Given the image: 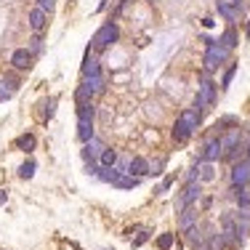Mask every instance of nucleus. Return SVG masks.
I'll list each match as a JSON object with an SVG mask.
<instances>
[{
	"mask_svg": "<svg viewBox=\"0 0 250 250\" xmlns=\"http://www.w3.org/2000/svg\"><path fill=\"white\" fill-rule=\"evenodd\" d=\"M117 38H120V27H117V21H106V24H101L96 29L91 45L96 51H104V48H109L112 43H117Z\"/></svg>",
	"mask_w": 250,
	"mask_h": 250,
	"instance_id": "nucleus-1",
	"label": "nucleus"
},
{
	"mask_svg": "<svg viewBox=\"0 0 250 250\" xmlns=\"http://www.w3.org/2000/svg\"><path fill=\"white\" fill-rule=\"evenodd\" d=\"M205 43H208V51H205V69H218L221 67V64L226 62V59H229V48H224L221 43H213V40H208L205 38Z\"/></svg>",
	"mask_w": 250,
	"mask_h": 250,
	"instance_id": "nucleus-2",
	"label": "nucleus"
},
{
	"mask_svg": "<svg viewBox=\"0 0 250 250\" xmlns=\"http://www.w3.org/2000/svg\"><path fill=\"white\" fill-rule=\"evenodd\" d=\"M216 104V83L210 77H202L200 83V91H197V101H194V109H208V106Z\"/></svg>",
	"mask_w": 250,
	"mask_h": 250,
	"instance_id": "nucleus-3",
	"label": "nucleus"
},
{
	"mask_svg": "<svg viewBox=\"0 0 250 250\" xmlns=\"http://www.w3.org/2000/svg\"><path fill=\"white\" fill-rule=\"evenodd\" d=\"M200 194H202L200 181H189V184H187V189L181 192V197H178V202H176V210H184L187 205H194V202L200 200Z\"/></svg>",
	"mask_w": 250,
	"mask_h": 250,
	"instance_id": "nucleus-4",
	"label": "nucleus"
},
{
	"mask_svg": "<svg viewBox=\"0 0 250 250\" xmlns=\"http://www.w3.org/2000/svg\"><path fill=\"white\" fill-rule=\"evenodd\" d=\"M221 154H224L221 139H216V136H213V139L205 144V149H202V154H200V163H216V160L221 157Z\"/></svg>",
	"mask_w": 250,
	"mask_h": 250,
	"instance_id": "nucleus-5",
	"label": "nucleus"
},
{
	"mask_svg": "<svg viewBox=\"0 0 250 250\" xmlns=\"http://www.w3.org/2000/svg\"><path fill=\"white\" fill-rule=\"evenodd\" d=\"M248 181H250V163L245 160V163H237L231 168V184L234 187H248Z\"/></svg>",
	"mask_w": 250,
	"mask_h": 250,
	"instance_id": "nucleus-6",
	"label": "nucleus"
},
{
	"mask_svg": "<svg viewBox=\"0 0 250 250\" xmlns=\"http://www.w3.org/2000/svg\"><path fill=\"white\" fill-rule=\"evenodd\" d=\"M32 59H35V56H32L27 48H16L14 53H11V64H14V69H21V72L32 67Z\"/></svg>",
	"mask_w": 250,
	"mask_h": 250,
	"instance_id": "nucleus-7",
	"label": "nucleus"
},
{
	"mask_svg": "<svg viewBox=\"0 0 250 250\" xmlns=\"http://www.w3.org/2000/svg\"><path fill=\"white\" fill-rule=\"evenodd\" d=\"M125 176H136V178L149 176V163H146L144 157H133V160H128V170H125Z\"/></svg>",
	"mask_w": 250,
	"mask_h": 250,
	"instance_id": "nucleus-8",
	"label": "nucleus"
},
{
	"mask_svg": "<svg viewBox=\"0 0 250 250\" xmlns=\"http://www.w3.org/2000/svg\"><path fill=\"white\" fill-rule=\"evenodd\" d=\"M194 224H197V205H187L184 210H178V226H181V231H187Z\"/></svg>",
	"mask_w": 250,
	"mask_h": 250,
	"instance_id": "nucleus-9",
	"label": "nucleus"
},
{
	"mask_svg": "<svg viewBox=\"0 0 250 250\" xmlns=\"http://www.w3.org/2000/svg\"><path fill=\"white\" fill-rule=\"evenodd\" d=\"M27 19H29V27H32L35 32H43L45 24H48V14H45V11H40V8H32Z\"/></svg>",
	"mask_w": 250,
	"mask_h": 250,
	"instance_id": "nucleus-10",
	"label": "nucleus"
},
{
	"mask_svg": "<svg viewBox=\"0 0 250 250\" xmlns=\"http://www.w3.org/2000/svg\"><path fill=\"white\" fill-rule=\"evenodd\" d=\"M200 117H202V112L192 106V109H184L181 115H178V120H181V123L187 125V128L192 130V133H194V130H197V125H200Z\"/></svg>",
	"mask_w": 250,
	"mask_h": 250,
	"instance_id": "nucleus-11",
	"label": "nucleus"
},
{
	"mask_svg": "<svg viewBox=\"0 0 250 250\" xmlns=\"http://www.w3.org/2000/svg\"><path fill=\"white\" fill-rule=\"evenodd\" d=\"M83 88H85L91 96H96V93H104V77L101 75H91L83 80Z\"/></svg>",
	"mask_w": 250,
	"mask_h": 250,
	"instance_id": "nucleus-12",
	"label": "nucleus"
},
{
	"mask_svg": "<svg viewBox=\"0 0 250 250\" xmlns=\"http://www.w3.org/2000/svg\"><path fill=\"white\" fill-rule=\"evenodd\" d=\"M218 43L224 45V48H229V51H234L237 45H240V38H237V29L234 27H229V29H224L221 32V38H218Z\"/></svg>",
	"mask_w": 250,
	"mask_h": 250,
	"instance_id": "nucleus-13",
	"label": "nucleus"
},
{
	"mask_svg": "<svg viewBox=\"0 0 250 250\" xmlns=\"http://www.w3.org/2000/svg\"><path fill=\"white\" fill-rule=\"evenodd\" d=\"M93 120H77V139L85 144V141H91L93 139Z\"/></svg>",
	"mask_w": 250,
	"mask_h": 250,
	"instance_id": "nucleus-14",
	"label": "nucleus"
},
{
	"mask_svg": "<svg viewBox=\"0 0 250 250\" xmlns=\"http://www.w3.org/2000/svg\"><path fill=\"white\" fill-rule=\"evenodd\" d=\"M189 136H192V130H189L181 120H176V125H173V141H176V144H184V141H189Z\"/></svg>",
	"mask_w": 250,
	"mask_h": 250,
	"instance_id": "nucleus-15",
	"label": "nucleus"
},
{
	"mask_svg": "<svg viewBox=\"0 0 250 250\" xmlns=\"http://www.w3.org/2000/svg\"><path fill=\"white\" fill-rule=\"evenodd\" d=\"M35 144H38L35 133H24V136H19V139H16V149H21V152H32Z\"/></svg>",
	"mask_w": 250,
	"mask_h": 250,
	"instance_id": "nucleus-16",
	"label": "nucleus"
},
{
	"mask_svg": "<svg viewBox=\"0 0 250 250\" xmlns=\"http://www.w3.org/2000/svg\"><path fill=\"white\" fill-rule=\"evenodd\" d=\"M96 176L101 178V181H106V184H115L123 173L115 168V165H112V168H99V170H96Z\"/></svg>",
	"mask_w": 250,
	"mask_h": 250,
	"instance_id": "nucleus-17",
	"label": "nucleus"
},
{
	"mask_svg": "<svg viewBox=\"0 0 250 250\" xmlns=\"http://www.w3.org/2000/svg\"><path fill=\"white\" fill-rule=\"evenodd\" d=\"M139 184H141V178H136V176H120L112 187L115 189H136Z\"/></svg>",
	"mask_w": 250,
	"mask_h": 250,
	"instance_id": "nucleus-18",
	"label": "nucleus"
},
{
	"mask_svg": "<svg viewBox=\"0 0 250 250\" xmlns=\"http://www.w3.org/2000/svg\"><path fill=\"white\" fill-rule=\"evenodd\" d=\"M99 163H101V168H112V165H117V152L115 149H104L99 154Z\"/></svg>",
	"mask_w": 250,
	"mask_h": 250,
	"instance_id": "nucleus-19",
	"label": "nucleus"
},
{
	"mask_svg": "<svg viewBox=\"0 0 250 250\" xmlns=\"http://www.w3.org/2000/svg\"><path fill=\"white\" fill-rule=\"evenodd\" d=\"M16 91V83L14 80H0V101L11 99V93Z\"/></svg>",
	"mask_w": 250,
	"mask_h": 250,
	"instance_id": "nucleus-20",
	"label": "nucleus"
},
{
	"mask_svg": "<svg viewBox=\"0 0 250 250\" xmlns=\"http://www.w3.org/2000/svg\"><path fill=\"white\" fill-rule=\"evenodd\" d=\"M173 242H176V234H170V231H165V234L157 237V248L160 250H170V248H173Z\"/></svg>",
	"mask_w": 250,
	"mask_h": 250,
	"instance_id": "nucleus-21",
	"label": "nucleus"
},
{
	"mask_svg": "<svg viewBox=\"0 0 250 250\" xmlns=\"http://www.w3.org/2000/svg\"><path fill=\"white\" fill-rule=\"evenodd\" d=\"M213 178H216V173H213V163H202L197 181H213Z\"/></svg>",
	"mask_w": 250,
	"mask_h": 250,
	"instance_id": "nucleus-22",
	"label": "nucleus"
},
{
	"mask_svg": "<svg viewBox=\"0 0 250 250\" xmlns=\"http://www.w3.org/2000/svg\"><path fill=\"white\" fill-rule=\"evenodd\" d=\"M234 75H237V64L231 62V64H229V69L224 72V80H221V88H224V91L231 85V80H234Z\"/></svg>",
	"mask_w": 250,
	"mask_h": 250,
	"instance_id": "nucleus-23",
	"label": "nucleus"
},
{
	"mask_svg": "<svg viewBox=\"0 0 250 250\" xmlns=\"http://www.w3.org/2000/svg\"><path fill=\"white\" fill-rule=\"evenodd\" d=\"M27 51L32 53V56H40V53H43V38H40V35H35V38L29 40V48Z\"/></svg>",
	"mask_w": 250,
	"mask_h": 250,
	"instance_id": "nucleus-24",
	"label": "nucleus"
},
{
	"mask_svg": "<svg viewBox=\"0 0 250 250\" xmlns=\"http://www.w3.org/2000/svg\"><path fill=\"white\" fill-rule=\"evenodd\" d=\"M35 168H38V165H35V160H27V163L19 168V176L21 178H32L35 176Z\"/></svg>",
	"mask_w": 250,
	"mask_h": 250,
	"instance_id": "nucleus-25",
	"label": "nucleus"
},
{
	"mask_svg": "<svg viewBox=\"0 0 250 250\" xmlns=\"http://www.w3.org/2000/svg\"><path fill=\"white\" fill-rule=\"evenodd\" d=\"M38 8L45 11V14H51V11L56 8V0H38Z\"/></svg>",
	"mask_w": 250,
	"mask_h": 250,
	"instance_id": "nucleus-26",
	"label": "nucleus"
},
{
	"mask_svg": "<svg viewBox=\"0 0 250 250\" xmlns=\"http://www.w3.org/2000/svg\"><path fill=\"white\" fill-rule=\"evenodd\" d=\"M53 109H56V99H48V101H45V112H43L45 120H51V117H53Z\"/></svg>",
	"mask_w": 250,
	"mask_h": 250,
	"instance_id": "nucleus-27",
	"label": "nucleus"
},
{
	"mask_svg": "<svg viewBox=\"0 0 250 250\" xmlns=\"http://www.w3.org/2000/svg\"><path fill=\"white\" fill-rule=\"evenodd\" d=\"M146 240H149V231H146V229H144V231H141V234H139V237H136V240H133V248H139V245H144V242H146Z\"/></svg>",
	"mask_w": 250,
	"mask_h": 250,
	"instance_id": "nucleus-28",
	"label": "nucleus"
},
{
	"mask_svg": "<svg viewBox=\"0 0 250 250\" xmlns=\"http://www.w3.org/2000/svg\"><path fill=\"white\" fill-rule=\"evenodd\" d=\"M170 184H173V176H168V178H165V181H163V187H160V189L165 192V189H170Z\"/></svg>",
	"mask_w": 250,
	"mask_h": 250,
	"instance_id": "nucleus-29",
	"label": "nucleus"
},
{
	"mask_svg": "<svg viewBox=\"0 0 250 250\" xmlns=\"http://www.w3.org/2000/svg\"><path fill=\"white\" fill-rule=\"evenodd\" d=\"M5 200H8V192H5V189H0V205H5Z\"/></svg>",
	"mask_w": 250,
	"mask_h": 250,
	"instance_id": "nucleus-30",
	"label": "nucleus"
},
{
	"mask_svg": "<svg viewBox=\"0 0 250 250\" xmlns=\"http://www.w3.org/2000/svg\"><path fill=\"white\" fill-rule=\"evenodd\" d=\"M248 40H250V21H248Z\"/></svg>",
	"mask_w": 250,
	"mask_h": 250,
	"instance_id": "nucleus-31",
	"label": "nucleus"
},
{
	"mask_svg": "<svg viewBox=\"0 0 250 250\" xmlns=\"http://www.w3.org/2000/svg\"><path fill=\"white\" fill-rule=\"evenodd\" d=\"M248 163H250V146H248Z\"/></svg>",
	"mask_w": 250,
	"mask_h": 250,
	"instance_id": "nucleus-32",
	"label": "nucleus"
}]
</instances>
